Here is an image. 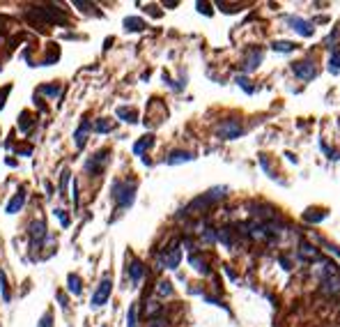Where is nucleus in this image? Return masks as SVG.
<instances>
[{"instance_id": "obj_35", "label": "nucleus", "mask_w": 340, "mask_h": 327, "mask_svg": "<svg viewBox=\"0 0 340 327\" xmlns=\"http://www.w3.org/2000/svg\"><path fill=\"white\" fill-rule=\"evenodd\" d=\"M150 327H166V325H163V321H152Z\"/></svg>"}, {"instance_id": "obj_28", "label": "nucleus", "mask_w": 340, "mask_h": 327, "mask_svg": "<svg viewBox=\"0 0 340 327\" xmlns=\"http://www.w3.org/2000/svg\"><path fill=\"white\" fill-rule=\"evenodd\" d=\"M39 93L41 94H51V97H58V94H60V86H41Z\"/></svg>"}, {"instance_id": "obj_24", "label": "nucleus", "mask_w": 340, "mask_h": 327, "mask_svg": "<svg viewBox=\"0 0 340 327\" xmlns=\"http://www.w3.org/2000/svg\"><path fill=\"white\" fill-rule=\"evenodd\" d=\"M67 283H69V290H72L74 295H80V290H83V286H80L78 274H69V277H67Z\"/></svg>"}, {"instance_id": "obj_33", "label": "nucleus", "mask_w": 340, "mask_h": 327, "mask_svg": "<svg viewBox=\"0 0 340 327\" xmlns=\"http://www.w3.org/2000/svg\"><path fill=\"white\" fill-rule=\"evenodd\" d=\"M237 83H239V86L244 88V90H246V93H253V88L248 86V83H246V79H244V76H237Z\"/></svg>"}, {"instance_id": "obj_22", "label": "nucleus", "mask_w": 340, "mask_h": 327, "mask_svg": "<svg viewBox=\"0 0 340 327\" xmlns=\"http://www.w3.org/2000/svg\"><path fill=\"white\" fill-rule=\"evenodd\" d=\"M152 145H154V139H152V136H143V139H140L138 143L134 145V152L136 154H143L145 150H150Z\"/></svg>"}, {"instance_id": "obj_26", "label": "nucleus", "mask_w": 340, "mask_h": 327, "mask_svg": "<svg viewBox=\"0 0 340 327\" xmlns=\"http://www.w3.org/2000/svg\"><path fill=\"white\" fill-rule=\"evenodd\" d=\"M136 316H138V304H131L129 307V314H127V327H136Z\"/></svg>"}, {"instance_id": "obj_7", "label": "nucleus", "mask_w": 340, "mask_h": 327, "mask_svg": "<svg viewBox=\"0 0 340 327\" xmlns=\"http://www.w3.org/2000/svg\"><path fill=\"white\" fill-rule=\"evenodd\" d=\"M180 261H182V251L177 247H173L159 256V267H163V270H175V267L180 265Z\"/></svg>"}, {"instance_id": "obj_36", "label": "nucleus", "mask_w": 340, "mask_h": 327, "mask_svg": "<svg viewBox=\"0 0 340 327\" xmlns=\"http://www.w3.org/2000/svg\"><path fill=\"white\" fill-rule=\"evenodd\" d=\"M198 7H200V12H205V14H209V9H207V5H202V2H198Z\"/></svg>"}, {"instance_id": "obj_3", "label": "nucleus", "mask_w": 340, "mask_h": 327, "mask_svg": "<svg viewBox=\"0 0 340 327\" xmlns=\"http://www.w3.org/2000/svg\"><path fill=\"white\" fill-rule=\"evenodd\" d=\"M226 191L227 187H214L209 189L205 196H200V198H195L191 205H189V210H195V207H207V205H212V203H216V200L221 198H226Z\"/></svg>"}, {"instance_id": "obj_12", "label": "nucleus", "mask_w": 340, "mask_h": 327, "mask_svg": "<svg viewBox=\"0 0 340 327\" xmlns=\"http://www.w3.org/2000/svg\"><path fill=\"white\" fill-rule=\"evenodd\" d=\"M299 256L303 258V261H317V258H320V251H317L310 242H301L299 244Z\"/></svg>"}, {"instance_id": "obj_19", "label": "nucleus", "mask_w": 340, "mask_h": 327, "mask_svg": "<svg viewBox=\"0 0 340 327\" xmlns=\"http://www.w3.org/2000/svg\"><path fill=\"white\" fill-rule=\"evenodd\" d=\"M271 48L273 51H278V53H292L294 48H297V44H294V42H273L271 44Z\"/></svg>"}, {"instance_id": "obj_18", "label": "nucleus", "mask_w": 340, "mask_h": 327, "mask_svg": "<svg viewBox=\"0 0 340 327\" xmlns=\"http://www.w3.org/2000/svg\"><path fill=\"white\" fill-rule=\"evenodd\" d=\"M117 118H122L124 122H138V113H136L134 108H127V106L117 108Z\"/></svg>"}, {"instance_id": "obj_34", "label": "nucleus", "mask_w": 340, "mask_h": 327, "mask_svg": "<svg viewBox=\"0 0 340 327\" xmlns=\"http://www.w3.org/2000/svg\"><path fill=\"white\" fill-rule=\"evenodd\" d=\"M55 214H58V219L62 221V226H69V219H67V214L62 212V210H55Z\"/></svg>"}, {"instance_id": "obj_16", "label": "nucleus", "mask_w": 340, "mask_h": 327, "mask_svg": "<svg viewBox=\"0 0 340 327\" xmlns=\"http://www.w3.org/2000/svg\"><path fill=\"white\" fill-rule=\"evenodd\" d=\"M87 129H90V122L83 120V122H80V127L76 129V134H74V139H76V147H83V145H85V134H87Z\"/></svg>"}, {"instance_id": "obj_10", "label": "nucleus", "mask_w": 340, "mask_h": 327, "mask_svg": "<svg viewBox=\"0 0 340 327\" xmlns=\"http://www.w3.org/2000/svg\"><path fill=\"white\" fill-rule=\"evenodd\" d=\"M30 237H33V244L35 242L39 244V242L46 237V224H44V219H37L30 224Z\"/></svg>"}, {"instance_id": "obj_8", "label": "nucleus", "mask_w": 340, "mask_h": 327, "mask_svg": "<svg viewBox=\"0 0 340 327\" xmlns=\"http://www.w3.org/2000/svg\"><path fill=\"white\" fill-rule=\"evenodd\" d=\"M108 157H111V152H108V150H99V152L94 154L92 159L85 164V171H87V173H101V171H104V166L108 164Z\"/></svg>"}, {"instance_id": "obj_20", "label": "nucleus", "mask_w": 340, "mask_h": 327, "mask_svg": "<svg viewBox=\"0 0 340 327\" xmlns=\"http://www.w3.org/2000/svg\"><path fill=\"white\" fill-rule=\"evenodd\" d=\"M189 263H191V267H195V270H198V272L200 274H209V267H207V261L205 258H200V256H191V258H189Z\"/></svg>"}, {"instance_id": "obj_14", "label": "nucleus", "mask_w": 340, "mask_h": 327, "mask_svg": "<svg viewBox=\"0 0 340 327\" xmlns=\"http://www.w3.org/2000/svg\"><path fill=\"white\" fill-rule=\"evenodd\" d=\"M324 217H327V212L317 210V207H308L306 212H303V221H308V224H320Z\"/></svg>"}, {"instance_id": "obj_32", "label": "nucleus", "mask_w": 340, "mask_h": 327, "mask_svg": "<svg viewBox=\"0 0 340 327\" xmlns=\"http://www.w3.org/2000/svg\"><path fill=\"white\" fill-rule=\"evenodd\" d=\"M67 182H69V171H62V178H60V191L65 194V189H67Z\"/></svg>"}, {"instance_id": "obj_4", "label": "nucleus", "mask_w": 340, "mask_h": 327, "mask_svg": "<svg viewBox=\"0 0 340 327\" xmlns=\"http://www.w3.org/2000/svg\"><path fill=\"white\" fill-rule=\"evenodd\" d=\"M111 290H113V279H111V277H104V279H101V283L97 286V290H94L92 302H90V304H92L94 309L101 307V304H106L108 297H111Z\"/></svg>"}, {"instance_id": "obj_9", "label": "nucleus", "mask_w": 340, "mask_h": 327, "mask_svg": "<svg viewBox=\"0 0 340 327\" xmlns=\"http://www.w3.org/2000/svg\"><path fill=\"white\" fill-rule=\"evenodd\" d=\"M322 293L324 295H340V277L338 274H331L322 281Z\"/></svg>"}, {"instance_id": "obj_30", "label": "nucleus", "mask_w": 340, "mask_h": 327, "mask_svg": "<svg viewBox=\"0 0 340 327\" xmlns=\"http://www.w3.org/2000/svg\"><path fill=\"white\" fill-rule=\"evenodd\" d=\"M320 244H322L324 249H329V251H331L334 256H338V258H340V249H338V247H334V244H329L327 240H320Z\"/></svg>"}, {"instance_id": "obj_1", "label": "nucleus", "mask_w": 340, "mask_h": 327, "mask_svg": "<svg viewBox=\"0 0 340 327\" xmlns=\"http://www.w3.org/2000/svg\"><path fill=\"white\" fill-rule=\"evenodd\" d=\"M113 198L120 207H129L136 198V182H115Z\"/></svg>"}, {"instance_id": "obj_31", "label": "nucleus", "mask_w": 340, "mask_h": 327, "mask_svg": "<svg viewBox=\"0 0 340 327\" xmlns=\"http://www.w3.org/2000/svg\"><path fill=\"white\" fill-rule=\"evenodd\" d=\"M37 327H53V323H51V314H44L39 318V323H37Z\"/></svg>"}, {"instance_id": "obj_5", "label": "nucleus", "mask_w": 340, "mask_h": 327, "mask_svg": "<svg viewBox=\"0 0 340 327\" xmlns=\"http://www.w3.org/2000/svg\"><path fill=\"white\" fill-rule=\"evenodd\" d=\"M287 26L292 28L294 33H299L301 37H313L315 35V26L308 19H301V16H287Z\"/></svg>"}, {"instance_id": "obj_15", "label": "nucleus", "mask_w": 340, "mask_h": 327, "mask_svg": "<svg viewBox=\"0 0 340 327\" xmlns=\"http://www.w3.org/2000/svg\"><path fill=\"white\" fill-rule=\"evenodd\" d=\"M23 203H26V194L21 191V194H16L12 200H9V205H7V214H16L23 207Z\"/></svg>"}, {"instance_id": "obj_21", "label": "nucleus", "mask_w": 340, "mask_h": 327, "mask_svg": "<svg viewBox=\"0 0 340 327\" xmlns=\"http://www.w3.org/2000/svg\"><path fill=\"white\" fill-rule=\"evenodd\" d=\"M124 28H127V30H131V33H138V30H143V28H145V21H143V19H136V16H129V19H124Z\"/></svg>"}, {"instance_id": "obj_13", "label": "nucleus", "mask_w": 340, "mask_h": 327, "mask_svg": "<svg viewBox=\"0 0 340 327\" xmlns=\"http://www.w3.org/2000/svg\"><path fill=\"white\" fill-rule=\"evenodd\" d=\"M260 62H262V51L260 48H253V51L248 53L246 62H244V72H253V69H258Z\"/></svg>"}, {"instance_id": "obj_17", "label": "nucleus", "mask_w": 340, "mask_h": 327, "mask_svg": "<svg viewBox=\"0 0 340 327\" xmlns=\"http://www.w3.org/2000/svg\"><path fill=\"white\" fill-rule=\"evenodd\" d=\"M129 274H131V281H134V283H138V281L143 279V274H145V267H143V263H140V261L131 263V267H129Z\"/></svg>"}, {"instance_id": "obj_29", "label": "nucleus", "mask_w": 340, "mask_h": 327, "mask_svg": "<svg viewBox=\"0 0 340 327\" xmlns=\"http://www.w3.org/2000/svg\"><path fill=\"white\" fill-rule=\"evenodd\" d=\"M159 295H173V286H170V281H161V283H159Z\"/></svg>"}, {"instance_id": "obj_2", "label": "nucleus", "mask_w": 340, "mask_h": 327, "mask_svg": "<svg viewBox=\"0 0 340 327\" xmlns=\"http://www.w3.org/2000/svg\"><path fill=\"white\" fill-rule=\"evenodd\" d=\"M244 134V127L239 125V120H223L216 127V136L223 140H232V139H239Z\"/></svg>"}, {"instance_id": "obj_6", "label": "nucleus", "mask_w": 340, "mask_h": 327, "mask_svg": "<svg viewBox=\"0 0 340 327\" xmlns=\"http://www.w3.org/2000/svg\"><path fill=\"white\" fill-rule=\"evenodd\" d=\"M292 72L299 76L301 81H313L317 76V67H315L313 60H301L292 65Z\"/></svg>"}, {"instance_id": "obj_11", "label": "nucleus", "mask_w": 340, "mask_h": 327, "mask_svg": "<svg viewBox=\"0 0 340 327\" xmlns=\"http://www.w3.org/2000/svg\"><path fill=\"white\" fill-rule=\"evenodd\" d=\"M195 154L193 152H187V150H175V152L168 154L166 164H170V166H175V164H184V161H193Z\"/></svg>"}, {"instance_id": "obj_27", "label": "nucleus", "mask_w": 340, "mask_h": 327, "mask_svg": "<svg viewBox=\"0 0 340 327\" xmlns=\"http://www.w3.org/2000/svg\"><path fill=\"white\" fill-rule=\"evenodd\" d=\"M113 129V125L108 120H97V125H94V132H99V134H108Z\"/></svg>"}, {"instance_id": "obj_23", "label": "nucleus", "mask_w": 340, "mask_h": 327, "mask_svg": "<svg viewBox=\"0 0 340 327\" xmlns=\"http://www.w3.org/2000/svg\"><path fill=\"white\" fill-rule=\"evenodd\" d=\"M329 72H331V74H338L340 72V48L331 51V58H329Z\"/></svg>"}, {"instance_id": "obj_25", "label": "nucleus", "mask_w": 340, "mask_h": 327, "mask_svg": "<svg viewBox=\"0 0 340 327\" xmlns=\"http://www.w3.org/2000/svg\"><path fill=\"white\" fill-rule=\"evenodd\" d=\"M0 293H2V300L9 302L12 300V295L7 290V279H5V270H0Z\"/></svg>"}]
</instances>
